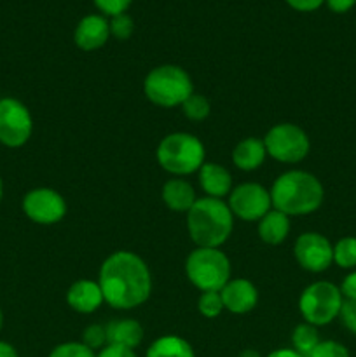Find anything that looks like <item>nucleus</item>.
<instances>
[{"label":"nucleus","instance_id":"obj_1","mask_svg":"<svg viewBox=\"0 0 356 357\" xmlns=\"http://www.w3.org/2000/svg\"><path fill=\"white\" fill-rule=\"evenodd\" d=\"M105 302L119 310L136 309L149 300L152 278L145 261L131 251H115L100 268Z\"/></svg>","mask_w":356,"mask_h":357},{"label":"nucleus","instance_id":"obj_2","mask_svg":"<svg viewBox=\"0 0 356 357\" xmlns=\"http://www.w3.org/2000/svg\"><path fill=\"white\" fill-rule=\"evenodd\" d=\"M323 197L321 181L307 171H286L271 188L272 208L286 216L311 215L320 209Z\"/></svg>","mask_w":356,"mask_h":357},{"label":"nucleus","instance_id":"obj_3","mask_svg":"<svg viewBox=\"0 0 356 357\" xmlns=\"http://www.w3.org/2000/svg\"><path fill=\"white\" fill-rule=\"evenodd\" d=\"M234 229V215L222 199L202 197L187 211V230L198 248H220Z\"/></svg>","mask_w":356,"mask_h":357},{"label":"nucleus","instance_id":"obj_4","mask_svg":"<svg viewBox=\"0 0 356 357\" xmlns=\"http://www.w3.org/2000/svg\"><path fill=\"white\" fill-rule=\"evenodd\" d=\"M157 162L164 171L177 176H187L205 164V145L188 132H171L157 146Z\"/></svg>","mask_w":356,"mask_h":357},{"label":"nucleus","instance_id":"obj_5","mask_svg":"<svg viewBox=\"0 0 356 357\" xmlns=\"http://www.w3.org/2000/svg\"><path fill=\"white\" fill-rule=\"evenodd\" d=\"M143 93L154 105L173 108L194 93V86L191 75L184 68L177 65H161L145 77Z\"/></svg>","mask_w":356,"mask_h":357},{"label":"nucleus","instance_id":"obj_6","mask_svg":"<svg viewBox=\"0 0 356 357\" xmlns=\"http://www.w3.org/2000/svg\"><path fill=\"white\" fill-rule=\"evenodd\" d=\"M192 284L205 291H220L230 281V261L218 248H198L185 261Z\"/></svg>","mask_w":356,"mask_h":357},{"label":"nucleus","instance_id":"obj_7","mask_svg":"<svg viewBox=\"0 0 356 357\" xmlns=\"http://www.w3.org/2000/svg\"><path fill=\"white\" fill-rule=\"evenodd\" d=\"M344 303L341 288L328 281H318L307 286L299 298V310L306 323L325 326L339 317Z\"/></svg>","mask_w":356,"mask_h":357},{"label":"nucleus","instance_id":"obj_8","mask_svg":"<svg viewBox=\"0 0 356 357\" xmlns=\"http://www.w3.org/2000/svg\"><path fill=\"white\" fill-rule=\"evenodd\" d=\"M267 155L285 164H295L306 159L311 143L306 131L297 124H278L269 129L264 138Z\"/></svg>","mask_w":356,"mask_h":357},{"label":"nucleus","instance_id":"obj_9","mask_svg":"<svg viewBox=\"0 0 356 357\" xmlns=\"http://www.w3.org/2000/svg\"><path fill=\"white\" fill-rule=\"evenodd\" d=\"M34 131L30 110L16 98L0 100V143L9 149L23 146Z\"/></svg>","mask_w":356,"mask_h":357},{"label":"nucleus","instance_id":"obj_10","mask_svg":"<svg viewBox=\"0 0 356 357\" xmlns=\"http://www.w3.org/2000/svg\"><path fill=\"white\" fill-rule=\"evenodd\" d=\"M229 209L244 222H258L272 208L271 192L258 183H241L229 194Z\"/></svg>","mask_w":356,"mask_h":357},{"label":"nucleus","instance_id":"obj_11","mask_svg":"<svg viewBox=\"0 0 356 357\" xmlns=\"http://www.w3.org/2000/svg\"><path fill=\"white\" fill-rule=\"evenodd\" d=\"M23 211L38 225H52L66 215V202L52 188H34L24 195Z\"/></svg>","mask_w":356,"mask_h":357},{"label":"nucleus","instance_id":"obj_12","mask_svg":"<svg viewBox=\"0 0 356 357\" xmlns=\"http://www.w3.org/2000/svg\"><path fill=\"white\" fill-rule=\"evenodd\" d=\"M295 258L302 268L309 272H323L334 261V246L318 232H306L297 237Z\"/></svg>","mask_w":356,"mask_h":357},{"label":"nucleus","instance_id":"obj_13","mask_svg":"<svg viewBox=\"0 0 356 357\" xmlns=\"http://www.w3.org/2000/svg\"><path fill=\"white\" fill-rule=\"evenodd\" d=\"M223 309L232 314H246L255 309L258 302L257 288L248 279H230L222 289Z\"/></svg>","mask_w":356,"mask_h":357},{"label":"nucleus","instance_id":"obj_14","mask_svg":"<svg viewBox=\"0 0 356 357\" xmlns=\"http://www.w3.org/2000/svg\"><path fill=\"white\" fill-rule=\"evenodd\" d=\"M108 37H110V24L100 14H89L82 17L73 31L75 45L82 51H96L107 44Z\"/></svg>","mask_w":356,"mask_h":357},{"label":"nucleus","instance_id":"obj_15","mask_svg":"<svg viewBox=\"0 0 356 357\" xmlns=\"http://www.w3.org/2000/svg\"><path fill=\"white\" fill-rule=\"evenodd\" d=\"M66 302L75 312L91 314L100 309L105 298L98 282L91 281V279H80V281L73 282L66 291Z\"/></svg>","mask_w":356,"mask_h":357},{"label":"nucleus","instance_id":"obj_16","mask_svg":"<svg viewBox=\"0 0 356 357\" xmlns=\"http://www.w3.org/2000/svg\"><path fill=\"white\" fill-rule=\"evenodd\" d=\"M199 183L208 197L222 199L232 190V176L223 166L215 162H205L199 169Z\"/></svg>","mask_w":356,"mask_h":357},{"label":"nucleus","instance_id":"obj_17","mask_svg":"<svg viewBox=\"0 0 356 357\" xmlns=\"http://www.w3.org/2000/svg\"><path fill=\"white\" fill-rule=\"evenodd\" d=\"M107 345L133 349L138 347L143 340V328L135 319H115L107 326Z\"/></svg>","mask_w":356,"mask_h":357},{"label":"nucleus","instance_id":"obj_18","mask_svg":"<svg viewBox=\"0 0 356 357\" xmlns=\"http://www.w3.org/2000/svg\"><path fill=\"white\" fill-rule=\"evenodd\" d=\"M265 155H267V150H265L264 139L244 138L232 150V162L241 171H255L264 164Z\"/></svg>","mask_w":356,"mask_h":357},{"label":"nucleus","instance_id":"obj_19","mask_svg":"<svg viewBox=\"0 0 356 357\" xmlns=\"http://www.w3.org/2000/svg\"><path fill=\"white\" fill-rule=\"evenodd\" d=\"M163 201L171 211L187 213L198 199H195L194 187L188 181L181 180V178H173L164 183Z\"/></svg>","mask_w":356,"mask_h":357},{"label":"nucleus","instance_id":"obj_20","mask_svg":"<svg viewBox=\"0 0 356 357\" xmlns=\"http://www.w3.org/2000/svg\"><path fill=\"white\" fill-rule=\"evenodd\" d=\"M290 216L278 209H271L265 216L258 220V236L267 244H281L288 237Z\"/></svg>","mask_w":356,"mask_h":357},{"label":"nucleus","instance_id":"obj_21","mask_svg":"<svg viewBox=\"0 0 356 357\" xmlns=\"http://www.w3.org/2000/svg\"><path fill=\"white\" fill-rule=\"evenodd\" d=\"M145 357H195L194 349L181 337L166 335L152 342Z\"/></svg>","mask_w":356,"mask_h":357},{"label":"nucleus","instance_id":"obj_22","mask_svg":"<svg viewBox=\"0 0 356 357\" xmlns=\"http://www.w3.org/2000/svg\"><path fill=\"white\" fill-rule=\"evenodd\" d=\"M320 335H318L316 326L309 323H302L293 330L292 344L293 351L299 352L302 357H309L311 352L314 351L318 344H320Z\"/></svg>","mask_w":356,"mask_h":357},{"label":"nucleus","instance_id":"obj_23","mask_svg":"<svg viewBox=\"0 0 356 357\" xmlns=\"http://www.w3.org/2000/svg\"><path fill=\"white\" fill-rule=\"evenodd\" d=\"M334 261L341 268L356 267V237H344L335 244Z\"/></svg>","mask_w":356,"mask_h":357},{"label":"nucleus","instance_id":"obj_24","mask_svg":"<svg viewBox=\"0 0 356 357\" xmlns=\"http://www.w3.org/2000/svg\"><path fill=\"white\" fill-rule=\"evenodd\" d=\"M185 117L191 121H205L209 115V101L202 94L192 93L187 100L181 103Z\"/></svg>","mask_w":356,"mask_h":357},{"label":"nucleus","instance_id":"obj_25","mask_svg":"<svg viewBox=\"0 0 356 357\" xmlns=\"http://www.w3.org/2000/svg\"><path fill=\"white\" fill-rule=\"evenodd\" d=\"M199 312L202 314L208 319H213V317L220 316V312L223 310V302L220 291H205L201 293L198 302Z\"/></svg>","mask_w":356,"mask_h":357},{"label":"nucleus","instance_id":"obj_26","mask_svg":"<svg viewBox=\"0 0 356 357\" xmlns=\"http://www.w3.org/2000/svg\"><path fill=\"white\" fill-rule=\"evenodd\" d=\"M49 357H96V354L82 342H65V344L56 345Z\"/></svg>","mask_w":356,"mask_h":357},{"label":"nucleus","instance_id":"obj_27","mask_svg":"<svg viewBox=\"0 0 356 357\" xmlns=\"http://www.w3.org/2000/svg\"><path fill=\"white\" fill-rule=\"evenodd\" d=\"M82 344L86 347H89L91 351L107 347V328L101 326V324H91V326H87L82 333Z\"/></svg>","mask_w":356,"mask_h":357},{"label":"nucleus","instance_id":"obj_28","mask_svg":"<svg viewBox=\"0 0 356 357\" xmlns=\"http://www.w3.org/2000/svg\"><path fill=\"white\" fill-rule=\"evenodd\" d=\"M110 35H114L119 40H126L133 35V30H135V23H133L131 16L128 14H117V16L112 17L110 23Z\"/></svg>","mask_w":356,"mask_h":357},{"label":"nucleus","instance_id":"obj_29","mask_svg":"<svg viewBox=\"0 0 356 357\" xmlns=\"http://www.w3.org/2000/svg\"><path fill=\"white\" fill-rule=\"evenodd\" d=\"M309 357H349V351L339 342L325 340L314 347Z\"/></svg>","mask_w":356,"mask_h":357},{"label":"nucleus","instance_id":"obj_30","mask_svg":"<svg viewBox=\"0 0 356 357\" xmlns=\"http://www.w3.org/2000/svg\"><path fill=\"white\" fill-rule=\"evenodd\" d=\"M133 0H94L98 9L107 16H117V14H124L128 7L131 6Z\"/></svg>","mask_w":356,"mask_h":357},{"label":"nucleus","instance_id":"obj_31","mask_svg":"<svg viewBox=\"0 0 356 357\" xmlns=\"http://www.w3.org/2000/svg\"><path fill=\"white\" fill-rule=\"evenodd\" d=\"M339 316H341L342 324H344L351 333L356 335V300H344Z\"/></svg>","mask_w":356,"mask_h":357},{"label":"nucleus","instance_id":"obj_32","mask_svg":"<svg viewBox=\"0 0 356 357\" xmlns=\"http://www.w3.org/2000/svg\"><path fill=\"white\" fill-rule=\"evenodd\" d=\"M285 2L300 13H311V10L320 9L325 0H285Z\"/></svg>","mask_w":356,"mask_h":357},{"label":"nucleus","instance_id":"obj_33","mask_svg":"<svg viewBox=\"0 0 356 357\" xmlns=\"http://www.w3.org/2000/svg\"><path fill=\"white\" fill-rule=\"evenodd\" d=\"M96 357H138L135 354L133 349L119 347V345H107L100 351V354Z\"/></svg>","mask_w":356,"mask_h":357},{"label":"nucleus","instance_id":"obj_34","mask_svg":"<svg viewBox=\"0 0 356 357\" xmlns=\"http://www.w3.org/2000/svg\"><path fill=\"white\" fill-rule=\"evenodd\" d=\"M341 293L342 296H346V300H356V272L346 275L341 284Z\"/></svg>","mask_w":356,"mask_h":357},{"label":"nucleus","instance_id":"obj_35","mask_svg":"<svg viewBox=\"0 0 356 357\" xmlns=\"http://www.w3.org/2000/svg\"><path fill=\"white\" fill-rule=\"evenodd\" d=\"M325 2H327V6L330 7L334 13L342 14V13H348V10L355 6L356 0H325Z\"/></svg>","mask_w":356,"mask_h":357},{"label":"nucleus","instance_id":"obj_36","mask_svg":"<svg viewBox=\"0 0 356 357\" xmlns=\"http://www.w3.org/2000/svg\"><path fill=\"white\" fill-rule=\"evenodd\" d=\"M267 357H302L293 349H278V351H272Z\"/></svg>","mask_w":356,"mask_h":357},{"label":"nucleus","instance_id":"obj_37","mask_svg":"<svg viewBox=\"0 0 356 357\" xmlns=\"http://www.w3.org/2000/svg\"><path fill=\"white\" fill-rule=\"evenodd\" d=\"M0 357H17V352L7 342H0Z\"/></svg>","mask_w":356,"mask_h":357},{"label":"nucleus","instance_id":"obj_38","mask_svg":"<svg viewBox=\"0 0 356 357\" xmlns=\"http://www.w3.org/2000/svg\"><path fill=\"white\" fill-rule=\"evenodd\" d=\"M237 357H262V356L258 354L257 351H253V349H246V351L241 352V354L237 356Z\"/></svg>","mask_w":356,"mask_h":357},{"label":"nucleus","instance_id":"obj_39","mask_svg":"<svg viewBox=\"0 0 356 357\" xmlns=\"http://www.w3.org/2000/svg\"><path fill=\"white\" fill-rule=\"evenodd\" d=\"M2 326H3V314L2 310H0V330H2Z\"/></svg>","mask_w":356,"mask_h":357},{"label":"nucleus","instance_id":"obj_40","mask_svg":"<svg viewBox=\"0 0 356 357\" xmlns=\"http://www.w3.org/2000/svg\"><path fill=\"white\" fill-rule=\"evenodd\" d=\"M2 195H3V185H2V180H0V201H2Z\"/></svg>","mask_w":356,"mask_h":357}]
</instances>
